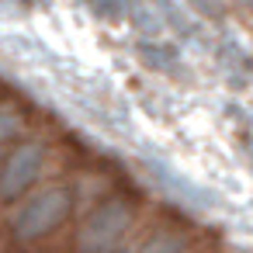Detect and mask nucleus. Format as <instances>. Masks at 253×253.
I'll return each mask as SVG.
<instances>
[{"instance_id": "0eeeda50", "label": "nucleus", "mask_w": 253, "mask_h": 253, "mask_svg": "<svg viewBox=\"0 0 253 253\" xmlns=\"http://www.w3.org/2000/svg\"><path fill=\"white\" fill-rule=\"evenodd\" d=\"M87 4H90L101 18H108V21H118V18H125V14H128L125 0H87Z\"/></svg>"}, {"instance_id": "f257e3e1", "label": "nucleus", "mask_w": 253, "mask_h": 253, "mask_svg": "<svg viewBox=\"0 0 253 253\" xmlns=\"http://www.w3.org/2000/svg\"><path fill=\"white\" fill-rule=\"evenodd\" d=\"M70 208H73L70 187H63V184L39 187L35 194H28V198L14 208V215H11V239L21 243V246H32V243L52 236V232L66 222Z\"/></svg>"}, {"instance_id": "39448f33", "label": "nucleus", "mask_w": 253, "mask_h": 253, "mask_svg": "<svg viewBox=\"0 0 253 253\" xmlns=\"http://www.w3.org/2000/svg\"><path fill=\"white\" fill-rule=\"evenodd\" d=\"M21 125H25V118H21L11 104H0V146H4L7 139H14V135L21 132Z\"/></svg>"}, {"instance_id": "7ed1b4c3", "label": "nucleus", "mask_w": 253, "mask_h": 253, "mask_svg": "<svg viewBox=\"0 0 253 253\" xmlns=\"http://www.w3.org/2000/svg\"><path fill=\"white\" fill-rule=\"evenodd\" d=\"M45 163V146L39 139H25L7 149V156L0 160V201L21 198L42 173Z\"/></svg>"}, {"instance_id": "423d86ee", "label": "nucleus", "mask_w": 253, "mask_h": 253, "mask_svg": "<svg viewBox=\"0 0 253 253\" xmlns=\"http://www.w3.org/2000/svg\"><path fill=\"white\" fill-rule=\"evenodd\" d=\"M139 56H142L146 66H156V70H170V66H173V56H170L167 49H160L156 42H142V45H139Z\"/></svg>"}, {"instance_id": "f03ea898", "label": "nucleus", "mask_w": 253, "mask_h": 253, "mask_svg": "<svg viewBox=\"0 0 253 253\" xmlns=\"http://www.w3.org/2000/svg\"><path fill=\"white\" fill-rule=\"evenodd\" d=\"M135 222V208L125 198H104L94 205L77 232V253H115Z\"/></svg>"}, {"instance_id": "20e7f679", "label": "nucleus", "mask_w": 253, "mask_h": 253, "mask_svg": "<svg viewBox=\"0 0 253 253\" xmlns=\"http://www.w3.org/2000/svg\"><path fill=\"white\" fill-rule=\"evenodd\" d=\"M187 250V239L180 236V232H173V229H160V232H153L135 253H184Z\"/></svg>"}]
</instances>
